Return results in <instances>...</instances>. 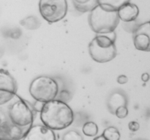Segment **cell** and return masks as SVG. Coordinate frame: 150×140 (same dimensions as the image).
Masks as SVG:
<instances>
[{
	"mask_svg": "<svg viewBox=\"0 0 150 140\" xmlns=\"http://www.w3.org/2000/svg\"><path fill=\"white\" fill-rule=\"evenodd\" d=\"M35 116L32 105L17 93L0 90V140H21Z\"/></svg>",
	"mask_w": 150,
	"mask_h": 140,
	"instance_id": "6da1fadb",
	"label": "cell"
},
{
	"mask_svg": "<svg viewBox=\"0 0 150 140\" xmlns=\"http://www.w3.org/2000/svg\"><path fill=\"white\" fill-rule=\"evenodd\" d=\"M40 120L50 129L59 131L73 123L74 113L64 102L54 99L44 104L40 111Z\"/></svg>",
	"mask_w": 150,
	"mask_h": 140,
	"instance_id": "7a4b0ae2",
	"label": "cell"
},
{
	"mask_svg": "<svg viewBox=\"0 0 150 140\" xmlns=\"http://www.w3.org/2000/svg\"><path fill=\"white\" fill-rule=\"evenodd\" d=\"M116 33L98 34L89 45V52L92 60L98 63H108L116 58Z\"/></svg>",
	"mask_w": 150,
	"mask_h": 140,
	"instance_id": "3957f363",
	"label": "cell"
},
{
	"mask_svg": "<svg viewBox=\"0 0 150 140\" xmlns=\"http://www.w3.org/2000/svg\"><path fill=\"white\" fill-rule=\"evenodd\" d=\"M117 12L105 11L97 4L90 11L89 23L90 28L97 34L113 32L120 23Z\"/></svg>",
	"mask_w": 150,
	"mask_h": 140,
	"instance_id": "277c9868",
	"label": "cell"
},
{
	"mask_svg": "<svg viewBox=\"0 0 150 140\" xmlns=\"http://www.w3.org/2000/svg\"><path fill=\"white\" fill-rule=\"evenodd\" d=\"M57 81L48 76H39L32 80L29 86V93L35 101L46 102L55 99L58 94Z\"/></svg>",
	"mask_w": 150,
	"mask_h": 140,
	"instance_id": "5b68a950",
	"label": "cell"
},
{
	"mask_svg": "<svg viewBox=\"0 0 150 140\" xmlns=\"http://www.w3.org/2000/svg\"><path fill=\"white\" fill-rule=\"evenodd\" d=\"M67 0H40V13L49 23L62 20L67 15Z\"/></svg>",
	"mask_w": 150,
	"mask_h": 140,
	"instance_id": "8992f818",
	"label": "cell"
},
{
	"mask_svg": "<svg viewBox=\"0 0 150 140\" xmlns=\"http://www.w3.org/2000/svg\"><path fill=\"white\" fill-rule=\"evenodd\" d=\"M133 44L138 50L150 51V22L141 24L136 29L133 38Z\"/></svg>",
	"mask_w": 150,
	"mask_h": 140,
	"instance_id": "52a82bcc",
	"label": "cell"
},
{
	"mask_svg": "<svg viewBox=\"0 0 150 140\" xmlns=\"http://www.w3.org/2000/svg\"><path fill=\"white\" fill-rule=\"evenodd\" d=\"M23 140H56L54 131L45 125H32L24 136Z\"/></svg>",
	"mask_w": 150,
	"mask_h": 140,
	"instance_id": "ba28073f",
	"label": "cell"
},
{
	"mask_svg": "<svg viewBox=\"0 0 150 140\" xmlns=\"http://www.w3.org/2000/svg\"><path fill=\"white\" fill-rule=\"evenodd\" d=\"M117 15L120 20L124 22H133L139 15V9L138 6L132 3H127L122 6L117 10Z\"/></svg>",
	"mask_w": 150,
	"mask_h": 140,
	"instance_id": "9c48e42d",
	"label": "cell"
},
{
	"mask_svg": "<svg viewBox=\"0 0 150 140\" xmlns=\"http://www.w3.org/2000/svg\"><path fill=\"white\" fill-rule=\"evenodd\" d=\"M17 83L14 77L5 69H0V90L17 93Z\"/></svg>",
	"mask_w": 150,
	"mask_h": 140,
	"instance_id": "30bf717a",
	"label": "cell"
},
{
	"mask_svg": "<svg viewBox=\"0 0 150 140\" xmlns=\"http://www.w3.org/2000/svg\"><path fill=\"white\" fill-rule=\"evenodd\" d=\"M127 99L123 93H114L110 96L108 101V109L111 114L115 113L116 109L122 106H126Z\"/></svg>",
	"mask_w": 150,
	"mask_h": 140,
	"instance_id": "8fae6325",
	"label": "cell"
},
{
	"mask_svg": "<svg viewBox=\"0 0 150 140\" xmlns=\"http://www.w3.org/2000/svg\"><path fill=\"white\" fill-rule=\"evenodd\" d=\"M130 2V0H97L98 5L105 11L117 12L124 4Z\"/></svg>",
	"mask_w": 150,
	"mask_h": 140,
	"instance_id": "7c38bea8",
	"label": "cell"
},
{
	"mask_svg": "<svg viewBox=\"0 0 150 140\" xmlns=\"http://www.w3.org/2000/svg\"><path fill=\"white\" fill-rule=\"evenodd\" d=\"M103 136L107 140H120L121 134L117 128L113 126L108 127L103 132Z\"/></svg>",
	"mask_w": 150,
	"mask_h": 140,
	"instance_id": "4fadbf2b",
	"label": "cell"
},
{
	"mask_svg": "<svg viewBox=\"0 0 150 140\" xmlns=\"http://www.w3.org/2000/svg\"><path fill=\"white\" fill-rule=\"evenodd\" d=\"M82 131L87 136H95L98 134V126L95 123L87 122L83 125Z\"/></svg>",
	"mask_w": 150,
	"mask_h": 140,
	"instance_id": "5bb4252c",
	"label": "cell"
},
{
	"mask_svg": "<svg viewBox=\"0 0 150 140\" xmlns=\"http://www.w3.org/2000/svg\"><path fill=\"white\" fill-rule=\"evenodd\" d=\"M98 4L97 3V0H91L89 2L86 3L84 4H75V7L79 11L82 12V13H84V12L87 11H91L95 6Z\"/></svg>",
	"mask_w": 150,
	"mask_h": 140,
	"instance_id": "9a60e30c",
	"label": "cell"
},
{
	"mask_svg": "<svg viewBox=\"0 0 150 140\" xmlns=\"http://www.w3.org/2000/svg\"><path fill=\"white\" fill-rule=\"evenodd\" d=\"M62 140H83V139L78 131L70 130L64 134Z\"/></svg>",
	"mask_w": 150,
	"mask_h": 140,
	"instance_id": "2e32d148",
	"label": "cell"
},
{
	"mask_svg": "<svg viewBox=\"0 0 150 140\" xmlns=\"http://www.w3.org/2000/svg\"><path fill=\"white\" fill-rule=\"evenodd\" d=\"M114 115L117 117L118 118L122 119V118H126L128 115V109L126 106H122L117 108L115 111Z\"/></svg>",
	"mask_w": 150,
	"mask_h": 140,
	"instance_id": "e0dca14e",
	"label": "cell"
},
{
	"mask_svg": "<svg viewBox=\"0 0 150 140\" xmlns=\"http://www.w3.org/2000/svg\"><path fill=\"white\" fill-rule=\"evenodd\" d=\"M128 128L131 131H137L140 128V125L136 121H130L128 124Z\"/></svg>",
	"mask_w": 150,
	"mask_h": 140,
	"instance_id": "ac0fdd59",
	"label": "cell"
},
{
	"mask_svg": "<svg viewBox=\"0 0 150 140\" xmlns=\"http://www.w3.org/2000/svg\"><path fill=\"white\" fill-rule=\"evenodd\" d=\"M43 102H38V101H35V102L34 103V104L32 105V107L33 109H35V112H40L41 109H42V106L44 105Z\"/></svg>",
	"mask_w": 150,
	"mask_h": 140,
	"instance_id": "d6986e66",
	"label": "cell"
},
{
	"mask_svg": "<svg viewBox=\"0 0 150 140\" xmlns=\"http://www.w3.org/2000/svg\"><path fill=\"white\" fill-rule=\"evenodd\" d=\"M127 81H128V78L125 75H120L117 78V82H118L119 84H125L127 83Z\"/></svg>",
	"mask_w": 150,
	"mask_h": 140,
	"instance_id": "ffe728a7",
	"label": "cell"
},
{
	"mask_svg": "<svg viewBox=\"0 0 150 140\" xmlns=\"http://www.w3.org/2000/svg\"><path fill=\"white\" fill-rule=\"evenodd\" d=\"M142 81L144 82V83H146V82L149 81V75L148 73H144L142 75Z\"/></svg>",
	"mask_w": 150,
	"mask_h": 140,
	"instance_id": "44dd1931",
	"label": "cell"
},
{
	"mask_svg": "<svg viewBox=\"0 0 150 140\" xmlns=\"http://www.w3.org/2000/svg\"><path fill=\"white\" fill-rule=\"evenodd\" d=\"M90 1L91 0H73V2L77 4H84Z\"/></svg>",
	"mask_w": 150,
	"mask_h": 140,
	"instance_id": "7402d4cb",
	"label": "cell"
},
{
	"mask_svg": "<svg viewBox=\"0 0 150 140\" xmlns=\"http://www.w3.org/2000/svg\"><path fill=\"white\" fill-rule=\"evenodd\" d=\"M93 140H107V139L103 136L101 135V136H99L95 137Z\"/></svg>",
	"mask_w": 150,
	"mask_h": 140,
	"instance_id": "603a6c76",
	"label": "cell"
}]
</instances>
